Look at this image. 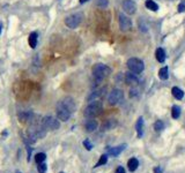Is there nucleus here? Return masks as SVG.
<instances>
[{"label": "nucleus", "instance_id": "obj_12", "mask_svg": "<svg viewBox=\"0 0 185 173\" xmlns=\"http://www.w3.org/2000/svg\"><path fill=\"white\" fill-rule=\"evenodd\" d=\"M116 126H117V120H116V119H108V120H105V121L102 124L101 129H102L103 132H107V130L113 129Z\"/></svg>", "mask_w": 185, "mask_h": 173}, {"label": "nucleus", "instance_id": "obj_5", "mask_svg": "<svg viewBox=\"0 0 185 173\" xmlns=\"http://www.w3.org/2000/svg\"><path fill=\"white\" fill-rule=\"evenodd\" d=\"M123 98H124L123 91L120 89H113L108 97V102H109L110 105H117L123 100Z\"/></svg>", "mask_w": 185, "mask_h": 173}, {"label": "nucleus", "instance_id": "obj_27", "mask_svg": "<svg viewBox=\"0 0 185 173\" xmlns=\"http://www.w3.org/2000/svg\"><path fill=\"white\" fill-rule=\"evenodd\" d=\"M107 162H108V157L105 156V155H102L101 157H100V160L97 162V164L95 165V167H99V166H102V165H104V164H107Z\"/></svg>", "mask_w": 185, "mask_h": 173}, {"label": "nucleus", "instance_id": "obj_6", "mask_svg": "<svg viewBox=\"0 0 185 173\" xmlns=\"http://www.w3.org/2000/svg\"><path fill=\"white\" fill-rule=\"evenodd\" d=\"M42 124L45 127V129L48 128V129H51V130H56V129H58L60 127V124H59L58 119L51 117V115H48V117L43 118Z\"/></svg>", "mask_w": 185, "mask_h": 173}, {"label": "nucleus", "instance_id": "obj_34", "mask_svg": "<svg viewBox=\"0 0 185 173\" xmlns=\"http://www.w3.org/2000/svg\"><path fill=\"white\" fill-rule=\"evenodd\" d=\"M154 173H163V168L160 167V166H158V167L154 168Z\"/></svg>", "mask_w": 185, "mask_h": 173}, {"label": "nucleus", "instance_id": "obj_25", "mask_svg": "<svg viewBox=\"0 0 185 173\" xmlns=\"http://www.w3.org/2000/svg\"><path fill=\"white\" fill-rule=\"evenodd\" d=\"M45 158H46V156H45V154H37L36 156H35V160H36V163L37 164H41V163H43L44 160H45Z\"/></svg>", "mask_w": 185, "mask_h": 173}, {"label": "nucleus", "instance_id": "obj_9", "mask_svg": "<svg viewBox=\"0 0 185 173\" xmlns=\"http://www.w3.org/2000/svg\"><path fill=\"white\" fill-rule=\"evenodd\" d=\"M58 104H60L61 106H64L65 108H67L71 113H73L76 108V105H75V102L72 97H64L63 99H60L58 102Z\"/></svg>", "mask_w": 185, "mask_h": 173}, {"label": "nucleus", "instance_id": "obj_36", "mask_svg": "<svg viewBox=\"0 0 185 173\" xmlns=\"http://www.w3.org/2000/svg\"><path fill=\"white\" fill-rule=\"evenodd\" d=\"M1 30H3V29H1V25H0V34H1Z\"/></svg>", "mask_w": 185, "mask_h": 173}, {"label": "nucleus", "instance_id": "obj_38", "mask_svg": "<svg viewBox=\"0 0 185 173\" xmlns=\"http://www.w3.org/2000/svg\"><path fill=\"white\" fill-rule=\"evenodd\" d=\"M17 173H21V172H17Z\"/></svg>", "mask_w": 185, "mask_h": 173}, {"label": "nucleus", "instance_id": "obj_30", "mask_svg": "<svg viewBox=\"0 0 185 173\" xmlns=\"http://www.w3.org/2000/svg\"><path fill=\"white\" fill-rule=\"evenodd\" d=\"M108 0H97V6L99 7H102V8H104V7H107L108 6Z\"/></svg>", "mask_w": 185, "mask_h": 173}, {"label": "nucleus", "instance_id": "obj_13", "mask_svg": "<svg viewBox=\"0 0 185 173\" xmlns=\"http://www.w3.org/2000/svg\"><path fill=\"white\" fill-rule=\"evenodd\" d=\"M84 127H86V130H87V132L91 133V132H94V130L97 128V121H96L95 119H92V118H89V119L86 121Z\"/></svg>", "mask_w": 185, "mask_h": 173}, {"label": "nucleus", "instance_id": "obj_2", "mask_svg": "<svg viewBox=\"0 0 185 173\" xmlns=\"http://www.w3.org/2000/svg\"><path fill=\"white\" fill-rule=\"evenodd\" d=\"M102 110H103V105L100 100L90 102V104L84 110V117H87V118L97 117V115H100L102 113Z\"/></svg>", "mask_w": 185, "mask_h": 173}, {"label": "nucleus", "instance_id": "obj_11", "mask_svg": "<svg viewBox=\"0 0 185 173\" xmlns=\"http://www.w3.org/2000/svg\"><path fill=\"white\" fill-rule=\"evenodd\" d=\"M124 80H125L126 84L132 85V86H135V85L139 83V80H138L135 73H132V72L125 73V74H124Z\"/></svg>", "mask_w": 185, "mask_h": 173}, {"label": "nucleus", "instance_id": "obj_4", "mask_svg": "<svg viewBox=\"0 0 185 173\" xmlns=\"http://www.w3.org/2000/svg\"><path fill=\"white\" fill-rule=\"evenodd\" d=\"M82 17H83V15L81 13L72 14V15H70V16H67L65 19V24L71 29H75V28H78L80 25V23L82 21Z\"/></svg>", "mask_w": 185, "mask_h": 173}, {"label": "nucleus", "instance_id": "obj_14", "mask_svg": "<svg viewBox=\"0 0 185 173\" xmlns=\"http://www.w3.org/2000/svg\"><path fill=\"white\" fill-rule=\"evenodd\" d=\"M126 148V144H123V146H118V147H116V148H111V149H109V155H111V156H113V157H117V156H119V154L124 150Z\"/></svg>", "mask_w": 185, "mask_h": 173}, {"label": "nucleus", "instance_id": "obj_7", "mask_svg": "<svg viewBox=\"0 0 185 173\" xmlns=\"http://www.w3.org/2000/svg\"><path fill=\"white\" fill-rule=\"evenodd\" d=\"M118 22H119V28L121 31H129L132 28V20L124 14H119Z\"/></svg>", "mask_w": 185, "mask_h": 173}, {"label": "nucleus", "instance_id": "obj_29", "mask_svg": "<svg viewBox=\"0 0 185 173\" xmlns=\"http://www.w3.org/2000/svg\"><path fill=\"white\" fill-rule=\"evenodd\" d=\"M139 95V89L135 88V86H133V88L130 90V97L133 98V97H137Z\"/></svg>", "mask_w": 185, "mask_h": 173}, {"label": "nucleus", "instance_id": "obj_3", "mask_svg": "<svg viewBox=\"0 0 185 173\" xmlns=\"http://www.w3.org/2000/svg\"><path fill=\"white\" fill-rule=\"evenodd\" d=\"M127 68L130 72L135 73V74H140L143 72L145 69V64L141 59H138V58H130L126 63Z\"/></svg>", "mask_w": 185, "mask_h": 173}, {"label": "nucleus", "instance_id": "obj_20", "mask_svg": "<svg viewBox=\"0 0 185 173\" xmlns=\"http://www.w3.org/2000/svg\"><path fill=\"white\" fill-rule=\"evenodd\" d=\"M159 77L161 79V80H168V77H169V69H168V67L166 66V67H162L160 71H159Z\"/></svg>", "mask_w": 185, "mask_h": 173}, {"label": "nucleus", "instance_id": "obj_26", "mask_svg": "<svg viewBox=\"0 0 185 173\" xmlns=\"http://www.w3.org/2000/svg\"><path fill=\"white\" fill-rule=\"evenodd\" d=\"M154 128H155V130H156V132L163 130V129H164V124H163V121L158 120V121L155 122V125H154Z\"/></svg>", "mask_w": 185, "mask_h": 173}, {"label": "nucleus", "instance_id": "obj_17", "mask_svg": "<svg viewBox=\"0 0 185 173\" xmlns=\"http://www.w3.org/2000/svg\"><path fill=\"white\" fill-rule=\"evenodd\" d=\"M171 92H172V95H174V97H175L176 99H182V98L184 97L183 90H182L180 88H178V86H174L172 90H171Z\"/></svg>", "mask_w": 185, "mask_h": 173}, {"label": "nucleus", "instance_id": "obj_10", "mask_svg": "<svg viewBox=\"0 0 185 173\" xmlns=\"http://www.w3.org/2000/svg\"><path fill=\"white\" fill-rule=\"evenodd\" d=\"M121 6H123V11L129 15H133L137 12V5L132 0H124Z\"/></svg>", "mask_w": 185, "mask_h": 173}, {"label": "nucleus", "instance_id": "obj_37", "mask_svg": "<svg viewBox=\"0 0 185 173\" xmlns=\"http://www.w3.org/2000/svg\"><path fill=\"white\" fill-rule=\"evenodd\" d=\"M60 173H64V172H60Z\"/></svg>", "mask_w": 185, "mask_h": 173}, {"label": "nucleus", "instance_id": "obj_33", "mask_svg": "<svg viewBox=\"0 0 185 173\" xmlns=\"http://www.w3.org/2000/svg\"><path fill=\"white\" fill-rule=\"evenodd\" d=\"M116 173H125V170L123 166H118L117 170H116Z\"/></svg>", "mask_w": 185, "mask_h": 173}, {"label": "nucleus", "instance_id": "obj_28", "mask_svg": "<svg viewBox=\"0 0 185 173\" xmlns=\"http://www.w3.org/2000/svg\"><path fill=\"white\" fill-rule=\"evenodd\" d=\"M46 168H48V166H46V164L44 162L41 163V164H38V166H37V170H38L40 173H45L46 172Z\"/></svg>", "mask_w": 185, "mask_h": 173}, {"label": "nucleus", "instance_id": "obj_19", "mask_svg": "<svg viewBox=\"0 0 185 173\" xmlns=\"http://www.w3.org/2000/svg\"><path fill=\"white\" fill-rule=\"evenodd\" d=\"M37 33H32L29 35V45L32 46V49H35L37 45Z\"/></svg>", "mask_w": 185, "mask_h": 173}, {"label": "nucleus", "instance_id": "obj_22", "mask_svg": "<svg viewBox=\"0 0 185 173\" xmlns=\"http://www.w3.org/2000/svg\"><path fill=\"white\" fill-rule=\"evenodd\" d=\"M146 7L148 8V9H150V11H153V12H156L158 9H159V6H158V4L156 3H154L153 0H146Z\"/></svg>", "mask_w": 185, "mask_h": 173}, {"label": "nucleus", "instance_id": "obj_24", "mask_svg": "<svg viewBox=\"0 0 185 173\" xmlns=\"http://www.w3.org/2000/svg\"><path fill=\"white\" fill-rule=\"evenodd\" d=\"M171 115H172L174 119H178V118H179V115H180V108H179L177 105H174V106H172Z\"/></svg>", "mask_w": 185, "mask_h": 173}, {"label": "nucleus", "instance_id": "obj_32", "mask_svg": "<svg viewBox=\"0 0 185 173\" xmlns=\"http://www.w3.org/2000/svg\"><path fill=\"white\" fill-rule=\"evenodd\" d=\"M178 12H179V13L185 12V1H182V3L178 5Z\"/></svg>", "mask_w": 185, "mask_h": 173}, {"label": "nucleus", "instance_id": "obj_16", "mask_svg": "<svg viewBox=\"0 0 185 173\" xmlns=\"http://www.w3.org/2000/svg\"><path fill=\"white\" fill-rule=\"evenodd\" d=\"M135 128H137V133H138V137H141L142 136V133H143V119L142 117H140L137 121V125H135Z\"/></svg>", "mask_w": 185, "mask_h": 173}, {"label": "nucleus", "instance_id": "obj_18", "mask_svg": "<svg viewBox=\"0 0 185 173\" xmlns=\"http://www.w3.org/2000/svg\"><path fill=\"white\" fill-rule=\"evenodd\" d=\"M127 166H129V170H130L131 172H133V171H135V170L138 168V166H139V160H138L137 158H131V159L129 160V163H127Z\"/></svg>", "mask_w": 185, "mask_h": 173}, {"label": "nucleus", "instance_id": "obj_8", "mask_svg": "<svg viewBox=\"0 0 185 173\" xmlns=\"http://www.w3.org/2000/svg\"><path fill=\"white\" fill-rule=\"evenodd\" d=\"M71 112L65 108L64 106H61L60 104H57V118L61 121H67L71 118Z\"/></svg>", "mask_w": 185, "mask_h": 173}, {"label": "nucleus", "instance_id": "obj_35", "mask_svg": "<svg viewBox=\"0 0 185 173\" xmlns=\"http://www.w3.org/2000/svg\"><path fill=\"white\" fill-rule=\"evenodd\" d=\"M87 1H89V0H80V4H84Z\"/></svg>", "mask_w": 185, "mask_h": 173}, {"label": "nucleus", "instance_id": "obj_21", "mask_svg": "<svg viewBox=\"0 0 185 173\" xmlns=\"http://www.w3.org/2000/svg\"><path fill=\"white\" fill-rule=\"evenodd\" d=\"M19 118H20V120H21L22 122H25L27 120H32L33 114L30 113V112H21V113L19 114Z\"/></svg>", "mask_w": 185, "mask_h": 173}, {"label": "nucleus", "instance_id": "obj_31", "mask_svg": "<svg viewBox=\"0 0 185 173\" xmlns=\"http://www.w3.org/2000/svg\"><path fill=\"white\" fill-rule=\"evenodd\" d=\"M83 146L86 147L87 150H91V148H92V144L89 142V140H84L83 141Z\"/></svg>", "mask_w": 185, "mask_h": 173}, {"label": "nucleus", "instance_id": "obj_23", "mask_svg": "<svg viewBox=\"0 0 185 173\" xmlns=\"http://www.w3.org/2000/svg\"><path fill=\"white\" fill-rule=\"evenodd\" d=\"M102 95V91L101 90H95V91H92L89 97H88V102H94V100H97V98Z\"/></svg>", "mask_w": 185, "mask_h": 173}, {"label": "nucleus", "instance_id": "obj_1", "mask_svg": "<svg viewBox=\"0 0 185 173\" xmlns=\"http://www.w3.org/2000/svg\"><path fill=\"white\" fill-rule=\"evenodd\" d=\"M111 74V68L104 64H96L92 67V76L95 79V82L99 84L104 79H107Z\"/></svg>", "mask_w": 185, "mask_h": 173}, {"label": "nucleus", "instance_id": "obj_15", "mask_svg": "<svg viewBox=\"0 0 185 173\" xmlns=\"http://www.w3.org/2000/svg\"><path fill=\"white\" fill-rule=\"evenodd\" d=\"M155 57H156V60L159 63H164V60H166V52H164V50L161 49V47L158 49L156 52H155Z\"/></svg>", "mask_w": 185, "mask_h": 173}]
</instances>
